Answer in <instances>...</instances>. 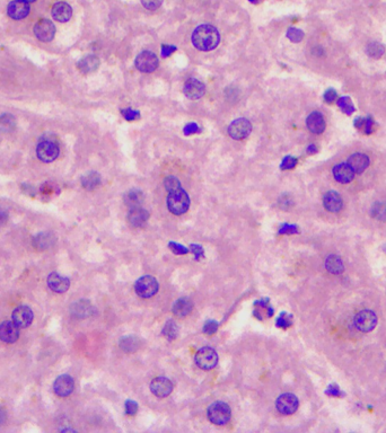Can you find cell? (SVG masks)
<instances>
[{"mask_svg":"<svg viewBox=\"0 0 386 433\" xmlns=\"http://www.w3.org/2000/svg\"><path fill=\"white\" fill-rule=\"evenodd\" d=\"M219 42L221 34L212 25H199L192 33L193 47L200 51H211L218 47Z\"/></svg>","mask_w":386,"mask_h":433,"instance_id":"6da1fadb","label":"cell"},{"mask_svg":"<svg viewBox=\"0 0 386 433\" xmlns=\"http://www.w3.org/2000/svg\"><path fill=\"white\" fill-rule=\"evenodd\" d=\"M190 207V198L182 189V186L168 191L167 208L173 215L180 216L185 214Z\"/></svg>","mask_w":386,"mask_h":433,"instance_id":"7a4b0ae2","label":"cell"},{"mask_svg":"<svg viewBox=\"0 0 386 433\" xmlns=\"http://www.w3.org/2000/svg\"><path fill=\"white\" fill-rule=\"evenodd\" d=\"M231 407L224 402H216L211 404L208 409L209 421L216 425H224L227 423L231 420Z\"/></svg>","mask_w":386,"mask_h":433,"instance_id":"3957f363","label":"cell"},{"mask_svg":"<svg viewBox=\"0 0 386 433\" xmlns=\"http://www.w3.org/2000/svg\"><path fill=\"white\" fill-rule=\"evenodd\" d=\"M59 147L55 141L50 139H44L42 140L37 147V158L40 159L42 162H52L55 161L59 156Z\"/></svg>","mask_w":386,"mask_h":433,"instance_id":"277c9868","label":"cell"},{"mask_svg":"<svg viewBox=\"0 0 386 433\" xmlns=\"http://www.w3.org/2000/svg\"><path fill=\"white\" fill-rule=\"evenodd\" d=\"M134 290L136 293L141 298H150L158 291V282L154 276L145 275L141 276L140 279L137 280L134 285Z\"/></svg>","mask_w":386,"mask_h":433,"instance_id":"5b68a950","label":"cell"},{"mask_svg":"<svg viewBox=\"0 0 386 433\" xmlns=\"http://www.w3.org/2000/svg\"><path fill=\"white\" fill-rule=\"evenodd\" d=\"M194 360L199 368L203 370H210L218 363V354L211 347H202L196 353Z\"/></svg>","mask_w":386,"mask_h":433,"instance_id":"8992f818","label":"cell"},{"mask_svg":"<svg viewBox=\"0 0 386 433\" xmlns=\"http://www.w3.org/2000/svg\"><path fill=\"white\" fill-rule=\"evenodd\" d=\"M136 67L140 72L144 73L155 72L158 67L157 55L151 51H143L136 58Z\"/></svg>","mask_w":386,"mask_h":433,"instance_id":"52a82bcc","label":"cell"},{"mask_svg":"<svg viewBox=\"0 0 386 433\" xmlns=\"http://www.w3.org/2000/svg\"><path fill=\"white\" fill-rule=\"evenodd\" d=\"M34 34L37 40L42 42H50L55 35V24L47 18L38 19L34 25Z\"/></svg>","mask_w":386,"mask_h":433,"instance_id":"ba28073f","label":"cell"},{"mask_svg":"<svg viewBox=\"0 0 386 433\" xmlns=\"http://www.w3.org/2000/svg\"><path fill=\"white\" fill-rule=\"evenodd\" d=\"M252 132V124L246 119H237L228 126V133L233 139L243 140Z\"/></svg>","mask_w":386,"mask_h":433,"instance_id":"9c48e42d","label":"cell"},{"mask_svg":"<svg viewBox=\"0 0 386 433\" xmlns=\"http://www.w3.org/2000/svg\"><path fill=\"white\" fill-rule=\"evenodd\" d=\"M298 398L294 394L289 393L282 394V395L278 397L277 402H276L277 410L283 415H290L295 413L297 409H298Z\"/></svg>","mask_w":386,"mask_h":433,"instance_id":"30bf717a","label":"cell"},{"mask_svg":"<svg viewBox=\"0 0 386 433\" xmlns=\"http://www.w3.org/2000/svg\"><path fill=\"white\" fill-rule=\"evenodd\" d=\"M377 324V317L374 311L363 310L356 315L355 325L361 332H370L375 328Z\"/></svg>","mask_w":386,"mask_h":433,"instance_id":"8fae6325","label":"cell"},{"mask_svg":"<svg viewBox=\"0 0 386 433\" xmlns=\"http://www.w3.org/2000/svg\"><path fill=\"white\" fill-rule=\"evenodd\" d=\"M74 388H75V381L69 375L59 376L53 382V390L59 397L69 396L74 392Z\"/></svg>","mask_w":386,"mask_h":433,"instance_id":"7c38bea8","label":"cell"},{"mask_svg":"<svg viewBox=\"0 0 386 433\" xmlns=\"http://www.w3.org/2000/svg\"><path fill=\"white\" fill-rule=\"evenodd\" d=\"M19 339V327L13 321H5L0 324V341L13 344Z\"/></svg>","mask_w":386,"mask_h":433,"instance_id":"4fadbf2b","label":"cell"},{"mask_svg":"<svg viewBox=\"0 0 386 433\" xmlns=\"http://www.w3.org/2000/svg\"><path fill=\"white\" fill-rule=\"evenodd\" d=\"M183 93L190 99H199L206 93V86L202 81L196 78H190L183 86Z\"/></svg>","mask_w":386,"mask_h":433,"instance_id":"5bb4252c","label":"cell"},{"mask_svg":"<svg viewBox=\"0 0 386 433\" xmlns=\"http://www.w3.org/2000/svg\"><path fill=\"white\" fill-rule=\"evenodd\" d=\"M34 319V314L32 309L25 305L18 306L13 311V322L19 328H26L32 324Z\"/></svg>","mask_w":386,"mask_h":433,"instance_id":"9a60e30c","label":"cell"},{"mask_svg":"<svg viewBox=\"0 0 386 433\" xmlns=\"http://www.w3.org/2000/svg\"><path fill=\"white\" fill-rule=\"evenodd\" d=\"M30 3L22 0H13L7 6V14L10 18L15 20H20L28 16L30 14Z\"/></svg>","mask_w":386,"mask_h":433,"instance_id":"2e32d148","label":"cell"},{"mask_svg":"<svg viewBox=\"0 0 386 433\" xmlns=\"http://www.w3.org/2000/svg\"><path fill=\"white\" fill-rule=\"evenodd\" d=\"M150 390L156 397L164 398L167 397L173 390V384L169 379L165 377L155 378L150 384Z\"/></svg>","mask_w":386,"mask_h":433,"instance_id":"e0dca14e","label":"cell"},{"mask_svg":"<svg viewBox=\"0 0 386 433\" xmlns=\"http://www.w3.org/2000/svg\"><path fill=\"white\" fill-rule=\"evenodd\" d=\"M47 282L49 288L55 293L66 292L70 287V280L68 278H66V276L60 275L59 273L56 272H52L49 274Z\"/></svg>","mask_w":386,"mask_h":433,"instance_id":"ac0fdd59","label":"cell"},{"mask_svg":"<svg viewBox=\"0 0 386 433\" xmlns=\"http://www.w3.org/2000/svg\"><path fill=\"white\" fill-rule=\"evenodd\" d=\"M51 15L56 22L66 23L72 18L73 8L69 3H67L65 1H59L53 5Z\"/></svg>","mask_w":386,"mask_h":433,"instance_id":"d6986e66","label":"cell"},{"mask_svg":"<svg viewBox=\"0 0 386 433\" xmlns=\"http://www.w3.org/2000/svg\"><path fill=\"white\" fill-rule=\"evenodd\" d=\"M323 205L329 212L332 214H336L341 210L343 207L342 198L340 197V194L335 191H329L324 194L323 197Z\"/></svg>","mask_w":386,"mask_h":433,"instance_id":"ffe728a7","label":"cell"},{"mask_svg":"<svg viewBox=\"0 0 386 433\" xmlns=\"http://www.w3.org/2000/svg\"><path fill=\"white\" fill-rule=\"evenodd\" d=\"M332 173L334 179L342 184L350 183L355 177V172L348 164H338L332 169Z\"/></svg>","mask_w":386,"mask_h":433,"instance_id":"44dd1931","label":"cell"},{"mask_svg":"<svg viewBox=\"0 0 386 433\" xmlns=\"http://www.w3.org/2000/svg\"><path fill=\"white\" fill-rule=\"evenodd\" d=\"M369 158L365 154H361V152H355L348 158V165L351 167L353 172L358 174L365 172L369 166Z\"/></svg>","mask_w":386,"mask_h":433,"instance_id":"7402d4cb","label":"cell"},{"mask_svg":"<svg viewBox=\"0 0 386 433\" xmlns=\"http://www.w3.org/2000/svg\"><path fill=\"white\" fill-rule=\"evenodd\" d=\"M306 126L311 132L320 134L325 130V121L320 112H313L307 116Z\"/></svg>","mask_w":386,"mask_h":433,"instance_id":"603a6c76","label":"cell"},{"mask_svg":"<svg viewBox=\"0 0 386 433\" xmlns=\"http://www.w3.org/2000/svg\"><path fill=\"white\" fill-rule=\"evenodd\" d=\"M149 219V214L147 210H145L141 207L131 208L129 214H128V220L129 222L133 227H141L147 222V220Z\"/></svg>","mask_w":386,"mask_h":433,"instance_id":"cb8c5ba5","label":"cell"},{"mask_svg":"<svg viewBox=\"0 0 386 433\" xmlns=\"http://www.w3.org/2000/svg\"><path fill=\"white\" fill-rule=\"evenodd\" d=\"M55 235L51 233L37 234L33 238V246L37 251H47L55 245Z\"/></svg>","mask_w":386,"mask_h":433,"instance_id":"d4e9b609","label":"cell"},{"mask_svg":"<svg viewBox=\"0 0 386 433\" xmlns=\"http://www.w3.org/2000/svg\"><path fill=\"white\" fill-rule=\"evenodd\" d=\"M100 67V59L96 55L90 54L84 56L83 59L78 62V69L83 73H91L96 72Z\"/></svg>","mask_w":386,"mask_h":433,"instance_id":"484cf974","label":"cell"},{"mask_svg":"<svg viewBox=\"0 0 386 433\" xmlns=\"http://www.w3.org/2000/svg\"><path fill=\"white\" fill-rule=\"evenodd\" d=\"M101 184V176L96 172H88L81 177V185L84 189L93 191Z\"/></svg>","mask_w":386,"mask_h":433,"instance_id":"4316f807","label":"cell"},{"mask_svg":"<svg viewBox=\"0 0 386 433\" xmlns=\"http://www.w3.org/2000/svg\"><path fill=\"white\" fill-rule=\"evenodd\" d=\"M325 268L332 274H341L345 271V265L341 258L336 255H330L325 260Z\"/></svg>","mask_w":386,"mask_h":433,"instance_id":"83f0119b","label":"cell"},{"mask_svg":"<svg viewBox=\"0 0 386 433\" xmlns=\"http://www.w3.org/2000/svg\"><path fill=\"white\" fill-rule=\"evenodd\" d=\"M193 305L189 299L186 298H181V299L176 300L175 304L173 305V313L179 317H184L187 314H190V311L192 310Z\"/></svg>","mask_w":386,"mask_h":433,"instance_id":"f1b7e54d","label":"cell"},{"mask_svg":"<svg viewBox=\"0 0 386 433\" xmlns=\"http://www.w3.org/2000/svg\"><path fill=\"white\" fill-rule=\"evenodd\" d=\"M143 202H144V194L140 190H137V189L130 190L125 197V203L128 205L130 209L136 208V207H141Z\"/></svg>","mask_w":386,"mask_h":433,"instance_id":"f546056e","label":"cell"},{"mask_svg":"<svg viewBox=\"0 0 386 433\" xmlns=\"http://www.w3.org/2000/svg\"><path fill=\"white\" fill-rule=\"evenodd\" d=\"M72 311L73 314L77 316V317H88V316L92 315V311H93V306L88 303L86 300H81L78 301L75 305H73L72 307Z\"/></svg>","mask_w":386,"mask_h":433,"instance_id":"4dcf8cb0","label":"cell"},{"mask_svg":"<svg viewBox=\"0 0 386 433\" xmlns=\"http://www.w3.org/2000/svg\"><path fill=\"white\" fill-rule=\"evenodd\" d=\"M370 216L378 221L386 222V203L385 202H377L370 209Z\"/></svg>","mask_w":386,"mask_h":433,"instance_id":"1f68e13d","label":"cell"},{"mask_svg":"<svg viewBox=\"0 0 386 433\" xmlns=\"http://www.w3.org/2000/svg\"><path fill=\"white\" fill-rule=\"evenodd\" d=\"M120 347L125 352H134L138 349V341L134 336H125L120 341Z\"/></svg>","mask_w":386,"mask_h":433,"instance_id":"d6a6232c","label":"cell"},{"mask_svg":"<svg viewBox=\"0 0 386 433\" xmlns=\"http://www.w3.org/2000/svg\"><path fill=\"white\" fill-rule=\"evenodd\" d=\"M179 334V327L174 321H168L163 328V335L169 341L176 339Z\"/></svg>","mask_w":386,"mask_h":433,"instance_id":"836d02e7","label":"cell"},{"mask_svg":"<svg viewBox=\"0 0 386 433\" xmlns=\"http://www.w3.org/2000/svg\"><path fill=\"white\" fill-rule=\"evenodd\" d=\"M366 52L368 55L371 56V58L378 59L384 54L385 49L383 45H382L381 43H378V42H371V43L367 45Z\"/></svg>","mask_w":386,"mask_h":433,"instance_id":"e575fe53","label":"cell"},{"mask_svg":"<svg viewBox=\"0 0 386 433\" xmlns=\"http://www.w3.org/2000/svg\"><path fill=\"white\" fill-rule=\"evenodd\" d=\"M338 106L340 108V109L345 113L347 115H351L353 112H355V105L352 104L351 99H350L348 96H343L341 98L338 99Z\"/></svg>","mask_w":386,"mask_h":433,"instance_id":"d590c367","label":"cell"},{"mask_svg":"<svg viewBox=\"0 0 386 433\" xmlns=\"http://www.w3.org/2000/svg\"><path fill=\"white\" fill-rule=\"evenodd\" d=\"M14 127H15V119H14L13 115L5 114L0 116V129L5 131V132H7V131L9 132Z\"/></svg>","mask_w":386,"mask_h":433,"instance_id":"8d00e7d4","label":"cell"},{"mask_svg":"<svg viewBox=\"0 0 386 433\" xmlns=\"http://www.w3.org/2000/svg\"><path fill=\"white\" fill-rule=\"evenodd\" d=\"M287 37H288L292 42H294V43H299V42L304 38V32L298 30V28L290 27L288 28V31H287Z\"/></svg>","mask_w":386,"mask_h":433,"instance_id":"74e56055","label":"cell"},{"mask_svg":"<svg viewBox=\"0 0 386 433\" xmlns=\"http://www.w3.org/2000/svg\"><path fill=\"white\" fill-rule=\"evenodd\" d=\"M293 322H292V316L287 315V314H281L279 316L277 319V326L280 328H288L292 326Z\"/></svg>","mask_w":386,"mask_h":433,"instance_id":"f35d334b","label":"cell"},{"mask_svg":"<svg viewBox=\"0 0 386 433\" xmlns=\"http://www.w3.org/2000/svg\"><path fill=\"white\" fill-rule=\"evenodd\" d=\"M297 162H298V161H297V158L292 157V156H287V157L283 158V161H282L281 165H280V168L283 169V170L293 169V168L296 167Z\"/></svg>","mask_w":386,"mask_h":433,"instance_id":"ab89813d","label":"cell"},{"mask_svg":"<svg viewBox=\"0 0 386 433\" xmlns=\"http://www.w3.org/2000/svg\"><path fill=\"white\" fill-rule=\"evenodd\" d=\"M278 203L279 207H280V209H282V210H288V209H290L294 205V201L290 195L283 194L282 197L279 198Z\"/></svg>","mask_w":386,"mask_h":433,"instance_id":"60d3db41","label":"cell"},{"mask_svg":"<svg viewBox=\"0 0 386 433\" xmlns=\"http://www.w3.org/2000/svg\"><path fill=\"white\" fill-rule=\"evenodd\" d=\"M121 114L123 115V118H125L127 121H133V120H137L140 118V113L138 111H134V109L130 108L121 109Z\"/></svg>","mask_w":386,"mask_h":433,"instance_id":"b9f144b4","label":"cell"},{"mask_svg":"<svg viewBox=\"0 0 386 433\" xmlns=\"http://www.w3.org/2000/svg\"><path fill=\"white\" fill-rule=\"evenodd\" d=\"M298 233V228H297L296 225H288V223H285L280 227L279 229V234L280 235H294V234Z\"/></svg>","mask_w":386,"mask_h":433,"instance_id":"7bdbcfd3","label":"cell"},{"mask_svg":"<svg viewBox=\"0 0 386 433\" xmlns=\"http://www.w3.org/2000/svg\"><path fill=\"white\" fill-rule=\"evenodd\" d=\"M164 185H165L166 191H167V192H168V191H171L173 189H176V187L181 186V183H180V180L176 179V177L169 176V177H167V179H165Z\"/></svg>","mask_w":386,"mask_h":433,"instance_id":"ee69618b","label":"cell"},{"mask_svg":"<svg viewBox=\"0 0 386 433\" xmlns=\"http://www.w3.org/2000/svg\"><path fill=\"white\" fill-rule=\"evenodd\" d=\"M168 247L174 254L183 255V254L189 253V250H187L186 247H184V246H182V245H180L178 243H174V241H171V243L168 244Z\"/></svg>","mask_w":386,"mask_h":433,"instance_id":"f6af8a7d","label":"cell"},{"mask_svg":"<svg viewBox=\"0 0 386 433\" xmlns=\"http://www.w3.org/2000/svg\"><path fill=\"white\" fill-rule=\"evenodd\" d=\"M141 3L146 9L155 10L162 6L163 0H141Z\"/></svg>","mask_w":386,"mask_h":433,"instance_id":"bcb514c9","label":"cell"},{"mask_svg":"<svg viewBox=\"0 0 386 433\" xmlns=\"http://www.w3.org/2000/svg\"><path fill=\"white\" fill-rule=\"evenodd\" d=\"M218 329V323L215 321H208L203 326V332L208 335H212L217 332Z\"/></svg>","mask_w":386,"mask_h":433,"instance_id":"7dc6e473","label":"cell"},{"mask_svg":"<svg viewBox=\"0 0 386 433\" xmlns=\"http://www.w3.org/2000/svg\"><path fill=\"white\" fill-rule=\"evenodd\" d=\"M375 126H376V124L374 122V119L371 118V116H368V118H366V120H365L363 131L366 134H371L375 130Z\"/></svg>","mask_w":386,"mask_h":433,"instance_id":"c3c4849f","label":"cell"},{"mask_svg":"<svg viewBox=\"0 0 386 433\" xmlns=\"http://www.w3.org/2000/svg\"><path fill=\"white\" fill-rule=\"evenodd\" d=\"M183 132H184V134H185V136H191V134L201 132V129L197 123H189L184 126Z\"/></svg>","mask_w":386,"mask_h":433,"instance_id":"681fc988","label":"cell"},{"mask_svg":"<svg viewBox=\"0 0 386 433\" xmlns=\"http://www.w3.org/2000/svg\"><path fill=\"white\" fill-rule=\"evenodd\" d=\"M323 97H324L325 102L329 103V104H332V103H333L335 99L338 98V93H336V90L330 88V90H325Z\"/></svg>","mask_w":386,"mask_h":433,"instance_id":"f907efd6","label":"cell"},{"mask_svg":"<svg viewBox=\"0 0 386 433\" xmlns=\"http://www.w3.org/2000/svg\"><path fill=\"white\" fill-rule=\"evenodd\" d=\"M138 412V404L134 400H127L126 402V413L128 415H134Z\"/></svg>","mask_w":386,"mask_h":433,"instance_id":"816d5d0a","label":"cell"},{"mask_svg":"<svg viewBox=\"0 0 386 433\" xmlns=\"http://www.w3.org/2000/svg\"><path fill=\"white\" fill-rule=\"evenodd\" d=\"M191 251H192V253L194 254V257H196L197 261H199L200 257L203 256V248L199 246V245L197 244L191 245Z\"/></svg>","mask_w":386,"mask_h":433,"instance_id":"f5cc1de1","label":"cell"},{"mask_svg":"<svg viewBox=\"0 0 386 433\" xmlns=\"http://www.w3.org/2000/svg\"><path fill=\"white\" fill-rule=\"evenodd\" d=\"M327 394H328V395L333 396V397H340V396L343 395V394L341 393V390L339 389V387L336 386V385L329 386L328 389H327Z\"/></svg>","mask_w":386,"mask_h":433,"instance_id":"db71d44e","label":"cell"},{"mask_svg":"<svg viewBox=\"0 0 386 433\" xmlns=\"http://www.w3.org/2000/svg\"><path fill=\"white\" fill-rule=\"evenodd\" d=\"M176 51V47L174 45H163L162 47V55L164 56H169L172 54L173 52Z\"/></svg>","mask_w":386,"mask_h":433,"instance_id":"11a10c76","label":"cell"},{"mask_svg":"<svg viewBox=\"0 0 386 433\" xmlns=\"http://www.w3.org/2000/svg\"><path fill=\"white\" fill-rule=\"evenodd\" d=\"M7 220H8V215H7V212L3 209L0 208V226L5 225Z\"/></svg>","mask_w":386,"mask_h":433,"instance_id":"9f6ffc18","label":"cell"},{"mask_svg":"<svg viewBox=\"0 0 386 433\" xmlns=\"http://www.w3.org/2000/svg\"><path fill=\"white\" fill-rule=\"evenodd\" d=\"M365 120H366V118H357L355 120V126L357 127V129L363 130L364 124H365Z\"/></svg>","mask_w":386,"mask_h":433,"instance_id":"6f0895ef","label":"cell"},{"mask_svg":"<svg viewBox=\"0 0 386 433\" xmlns=\"http://www.w3.org/2000/svg\"><path fill=\"white\" fill-rule=\"evenodd\" d=\"M317 150H318V149L316 147V144H311L309 147H307V152H309V154H311V155L316 154Z\"/></svg>","mask_w":386,"mask_h":433,"instance_id":"680465c9","label":"cell"},{"mask_svg":"<svg viewBox=\"0 0 386 433\" xmlns=\"http://www.w3.org/2000/svg\"><path fill=\"white\" fill-rule=\"evenodd\" d=\"M314 54H316V55H322V54H324V50L322 49L321 47H317L316 48H314Z\"/></svg>","mask_w":386,"mask_h":433,"instance_id":"91938a15","label":"cell"},{"mask_svg":"<svg viewBox=\"0 0 386 433\" xmlns=\"http://www.w3.org/2000/svg\"><path fill=\"white\" fill-rule=\"evenodd\" d=\"M3 421H5V412L0 409V425L2 424Z\"/></svg>","mask_w":386,"mask_h":433,"instance_id":"94428289","label":"cell"},{"mask_svg":"<svg viewBox=\"0 0 386 433\" xmlns=\"http://www.w3.org/2000/svg\"><path fill=\"white\" fill-rule=\"evenodd\" d=\"M22 1H25V2H27V3H31V2H34L35 0H22Z\"/></svg>","mask_w":386,"mask_h":433,"instance_id":"6125c7cd","label":"cell"},{"mask_svg":"<svg viewBox=\"0 0 386 433\" xmlns=\"http://www.w3.org/2000/svg\"><path fill=\"white\" fill-rule=\"evenodd\" d=\"M250 1H251V2H257V0H250Z\"/></svg>","mask_w":386,"mask_h":433,"instance_id":"be15d7a7","label":"cell"}]
</instances>
